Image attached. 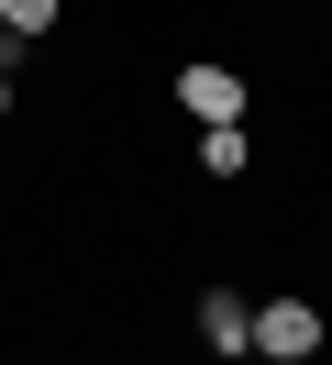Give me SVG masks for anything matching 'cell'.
<instances>
[{"mask_svg":"<svg viewBox=\"0 0 332 365\" xmlns=\"http://www.w3.org/2000/svg\"><path fill=\"white\" fill-rule=\"evenodd\" d=\"M255 354L266 365H310L321 354V310H310V299H266L255 310Z\"/></svg>","mask_w":332,"mask_h":365,"instance_id":"obj_1","label":"cell"},{"mask_svg":"<svg viewBox=\"0 0 332 365\" xmlns=\"http://www.w3.org/2000/svg\"><path fill=\"white\" fill-rule=\"evenodd\" d=\"M199 166L233 178V166H243V122H199Z\"/></svg>","mask_w":332,"mask_h":365,"instance_id":"obj_4","label":"cell"},{"mask_svg":"<svg viewBox=\"0 0 332 365\" xmlns=\"http://www.w3.org/2000/svg\"><path fill=\"white\" fill-rule=\"evenodd\" d=\"M199 343H211V354H255V310H243L233 288H211L199 299Z\"/></svg>","mask_w":332,"mask_h":365,"instance_id":"obj_3","label":"cell"},{"mask_svg":"<svg viewBox=\"0 0 332 365\" xmlns=\"http://www.w3.org/2000/svg\"><path fill=\"white\" fill-rule=\"evenodd\" d=\"M177 100H188V122H243V78L211 67V56H199V67H177Z\"/></svg>","mask_w":332,"mask_h":365,"instance_id":"obj_2","label":"cell"},{"mask_svg":"<svg viewBox=\"0 0 332 365\" xmlns=\"http://www.w3.org/2000/svg\"><path fill=\"white\" fill-rule=\"evenodd\" d=\"M0 23H11V34H44V23H56V0H0Z\"/></svg>","mask_w":332,"mask_h":365,"instance_id":"obj_5","label":"cell"},{"mask_svg":"<svg viewBox=\"0 0 332 365\" xmlns=\"http://www.w3.org/2000/svg\"><path fill=\"white\" fill-rule=\"evenodd\" d=\"M0 111H11V67H0Z\"/></svg>","mask_w":332,"mask_h":365,"instance_id":"obj_6","label":"cell"}]
</instances>
